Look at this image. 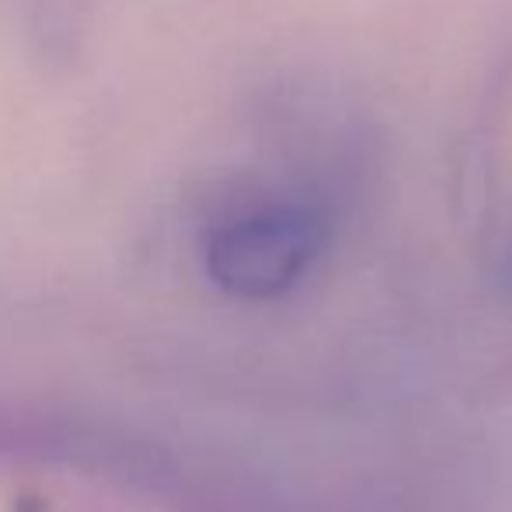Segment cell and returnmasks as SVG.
Here are the masks:
<instances>
[{"label":"cell","mask_w":512,"mask_h":512,"mask_svg":"<svg viewBox=\"0 0 512 512\" xmlns=\"http://www.w3.org/2000/svg\"><path fill=\"white\" fill-rule=\"evenodd\" d=\"M328 248V216L314 206L251 209L216 227L206 241V272L237 300L286 297Z\"/></svg>","instance_id":"1"},{"label":"cell","mask_w":512,"mask_h":512,"mask_svg":"<svg viewBox=\"0 0 512 512\" xmlns=\"http://www.w3.org/2000/svg\"><path fill=\"white\" fill-rule=\"evenodd\" d=\"M506 276H509V286H512V248H509V258H506Z\"/></svg>","instance_id":"2"}]
</instances>
